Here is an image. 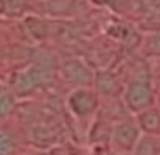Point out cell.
<instances>
[{"label":"cell","mask_w":160,"mask_h":155,"mask_svg":"<svg viewBox=\"0 0 160 155\" xmlns=\"http://www.w3.org/2000/svg\"><path fill=\"white\" fill-rule=\"evenodd\" d=\"M148 50L152 54L160 55V33H155L148 38Z\"/></svg>","instance_id":"cell-13"},{"label":"cell","mask_w":160,"mask_h":155,"mask_svg":"<svg viewBox=\"0 0 160 155\" xmlns=\"http://www.w3.org/2000/svg\"><path fill=\"white\" fill-rule=\"evenodd\" d=\"M14 138H11V134L7 133V131H2V134H0V155H11L14 153Z\"/></svg>","instance_id":"cell-12"},{"label":"cell","mask_w":160,"mask_h":155,"mask_svg":"<svg viewBox=\"0 0 160 155\" xmlns=\"http://www.w3.org/2000/svg\"><path fill=\"white\" fill-rule=\"evenodd\" d=\"M29 140L38 148H50L57 143V131L47 122H36L29 127Z\"/></svg>","instance_id":"cell-6"},{"label":"cell","mask_w":160,"mask_h":155,"mask_svg":"<svg viewBox=\"0 0 160 155\" xmlns=\"http://www.w3.org/2000/svg\"><path fill=\"white\" fill-rule=\"evenodd\" d=\"M9 2H12V3H21L22 0H9Z\"/></svg>","instance_id":"cell-15"},{"label":"cell","mask_w":160,"mask_h":155,"mask_svg":"<svg viewBox=\"0 0 160 155\" xmlns=\"http://www.w3.org/2000/svg\"><path fill=\"white\" fill-rule=\"evenodd\" d=\"M131 155H160V136L143 133Z\"/></svg>","instance_id":"cell-8"},{"label":"cell","mask_w":160,"mask_h":155,"mask_svg":"<svg viewBox=\"0 0 160 155\" xmlns=\"http://www.w3.org/2000/svg\"><path fill=\"white\" fill-rule=\"evenodd\" d=\"M124 103L131 112L139 114L153 107V90L146 78H136L124 90Z\"/></svg>","instance_id":"cell-2"},{"label":"cell","mask_w":160,"mask_h":155,"mask_svg":"<svg viewBox=\"0 0 160 155\" xmlns=\"http://www.w3.org/2000/svg\"><path fill=\"white\" fill-rule=\"evenodd\" d=\"M107 155H128V153H119V152H108Z\"/></svg>","instance_id":"cell-14"},{"label":"cell","mask_w":160,"mask_h":155,"mask_svg":"<svg viewBox=\"0 0 160 155\" xmlns=\"http://www.w3.org/2000/svg\"><path fill=\"white\" fill-rule=\"evenodd\" d=\"M14 100V93H11L9 90H4L2 91V96H0V110H2V117H7L11 114V110H14L16 105Z\"/></svg>","instance_id":"cell-11"},{"label":"cell","mask_w":160,"mask_h":155,"mask_svg":"<svg viewBox=\"0 0 160 155\" xmlns=\"http://www.w3.org/2000/svg\"><path fill=\"white\" fill-rule=\"evenodd\" d=\"M67 109L78 119H86L91 117L98 109V95L97 91L86 88V86H78L67 95Z\"/></svg>","instance_id":"cell-3"},{"label":"cell","mask_w":160,"mask_h":155,"mask_svg":"<svg viewBox=\"0 0 160 155\" xmlns=\"http://www.w3.org/2000/svg\"><path fill=\"white\" fill-rule=\"evenodd\" d=\"M141 136H143V131L139 127V124L136 121L124 119V121H117V122L112 124L108 141H110L112 152L131 155Z\"/></svg>","instance_id":"cell-1"},{"label":"cell","mask_w":160,"mask_h":155,"mask_svg":"<svg viewBox=\"0 0 160 155\" xmlns=\"http://www.w3.org/2000/svg\"><path fill=\"white\" fill-rule=\"evenodd\" d=\"M62 72H64L67 81L76 83V85H81V86L91 83V79H93L91 69L83 60H79V59H71V60H67L62 67Z\"/></svg>","instance_id":"cell-5"},{"label":"cell","mask_w":160,"mask_h":155,"mask_svg":"<svg viewBox=\"0 0 160 155\" xmlns=\"http://www.w3.org/2000/svg\"><path fill=\"white\" fill-rule=\"evenodd\" d=\"M95 83H97L98 91L103 93V95H114L119 91V81L110 72H100L95 79Z\"/></svg>","instance_id":"cell-9"},{"label":"cell","mask_w":160,"mask_h":155,"mask_svg":"<svg viewBox=\"0 0 160 155\" xmlns=\"http://www.w3.org/2000/svg\"><path fill=\"white\" fill-rule=\"evenodd\" d=\"M26 28H28L29 33L35 38H38V40H43V38L48 34V26H47L42 19H38V17H28V19H26Z\"/></svg>","instance_id":"cell-10"},{"label":"cell","mask_w":160,"mask_h":155,"mask_svg":"<svg viewBox=\"0 0 160 155\" xmlns=\"http://www.w3.org/2000/svg\"><path fill=\"white\" fill-rule=\"evenodd\" d=\"M136 122L139 124L141 131L145 134H160V109L150 107L143 112L136 114Z\"/></svg>","instance_id":"cell-7"},{"label":"cell","mask_w":160,"mask_h":155,"mask_svg":"<svg viewBox=\"0 0 160 155\" xmlns=\"http://www.w3.org/2000/svg\"><path fill=\"white\" fill-rule=\"evenodd\" d=\"M95 3H105V0H93Z\"/></svg>","instance_id":"cell-16"},{"label":"cell","mask_w":160,"mask_h":155,"mask_svg":"<svg viewBox=\"0 0 160 155\" xmlns=\"http://www.w3.org/2000/svg\"><path fill=\"white\" fill-rule=\"evenodd\" d=\"M48 79L47 76L45 67H40V65H29V67H24L21 71H18L12 78V93L16 95H29L33 93L40 85Z\"/></svg>","instance_id":"cell-4"}]
</instances>
